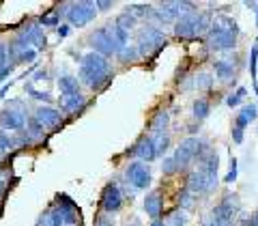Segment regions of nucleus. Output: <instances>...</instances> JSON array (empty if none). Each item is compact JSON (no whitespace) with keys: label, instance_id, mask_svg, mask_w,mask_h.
I'll return each mask as SVG.
<instances>
[{"label":"nucleus","instance_id":"f257e3e1","mask_svg":"<svg viewBox=\"0 0 258 226\" xmlns=\"http://www.w3.org/2000/svg\"><path fill=\"white\" fill-rule=\"evenodd\" d=\"M80 82L86 84L93 91H99V88L106 86L112 80V69H110V61L106 56L97 54V52H88L82 56L80 61V71H78Z\"/></svg>","mask_w":258,"mask_h":226},{"label":"nucleus","instance_id":"f03ea898","mask_svg":"<svg viewBox=\"0 0 258 226\" xmlns=\"http://www.w3.org/2000/svg\"><path fill=\"white\" fill-rule=\"evenodd\" d=\"M237 35H239V28L235 20L226 18V15H222V18H217L211 32H209V39L207 43L211 50L215 52H222V50H230V47H235V41H237Z\"/></svg>","mask_w":258,"mask_h":226},{"label":"nucleus","instance_id":"7ed1b4c3","mask_svg":"<svg viewBox=\"0 0 258 226\" xmlns=\"http://www.w3.org/2000/svg\"><path fill=\"white\" fill-rule=\"evenodd\" d=\"M166 47V35L161 32L157 26H142L140 32H138V45H136V50H138L140 56H155L159 50H164Z\"/></svg>","mask_w":258,"mask_h":226},{"label":"nucleus","instance_id":"20e7f679","mask_svg":"<svg viewBox=\"0 0 258 226\" xmlns=\"http://www.w3.org/2000/svg\"><path fill=\"white\" fill-rule=\"evenodd\" d=\"M209 26V20L205 13H196L191 11L187 15H183L181 20L174 22V35L181 37V39H194L198 35H203Z\"/></svg>","mask_w":258,"mask_h":226},{"label":"nucleus","instance_id":"39448f33","mask_svg":"<svg viewBox=\"0 0 258 226\" xmlns=\"http://www.w3.org/2000/svg\"><path fill=\"white\" fill-rule=\"evenodd\" d=\"M67 15V20L71 26H86V24H91L97 15V5L95 3H74L69 5V9L64 11Z\"/></svg>","mask_w":258,"mask_h":226},{"label":"nucleus","instance_id":"423d86ee","mask_svg":"<svg viewBox=\"0 0 258 226\" xmlns=\"http://www.w3.org/2000/svg\"><path fill=\"white\" fill-rule=\"evenodd\" d=\"M91 45L95 47V52L97 54H101V56H112V54H116L118 52V47H116V41H114V37H112V28H110V24L108 26H101V28H97L93 35H91Z\"/></svg>","mask_w":258,"mask_h":226},{"label":"nucleus","instance_id":"0eeeda50","mask_svg":"<svg viewBox=\"0 0 258 226\" xmlns=\"http://www.w3.org/2000/svg\"><path fill=\"white\" fill-rule=\"evenodd\" d=\"M125 179L134 190H147L151 185V168L144 161H132L125 168Z\"/></svg>","mask_w":258,"mask_h":226},{"label":"nucleus","instance_id":"6e6552de","mask_svg":"<svg viewBox=\"0 0 258 226\" xmlns=\"http://www.w3.org/2000/svg\"><path fill=\"white\" fill-rule=\"evenodd\" d=\"M123 192H120L118 183H108L101 194V209L106 213H116L123 207Z\"/></svg>","mask_w":258,"mask_h":226},{"label":"nucleus","instance_id":"1a4fd4ad","mask_svg":"<svg viewBox=\"0 0 258 226\" xmlns=\"http://www.w3.org/2000/svg\"><path fill=\"white\" fill-rule=\"evenodd\" d=\"M181 13H191V5L189 3H164L159 5V9L153 11V15L159 20V22H176Z\"/></svg>","mask_w":258,"mask_h":226},{"label":"nucleus","instance_id":"9d476101","mask_svg":"<svg viewBox=\"0 0 258 226\" xmlns=\"http://www.w3.org/2000/svg\"><path fill=\"white\" fill-rule=\"evenodd\" d=\"M132 153L134 157H138V161H151L157 157V149H155V138L151 136H142V138L134 144L132 151H127V155Z\"/></svg>","mask_w":258,"mask_h":226},{"label":"nucleus","instance_id":"9b49d317","mask_svg":"<svg viewBox=\"0 0 258 226\" xmlns=\"http://www.w3.org/2000/svg\"><path fill=\"white\" fill-rule=\"evenodd\" d=\"M37 121L41 127H58L62 125V112L56 110V108H50V106H39L35 110V117H32Z\"/></svg>","mask_w":258,"mask_h":226},{"label":"nucleus","instance_id":"f8f14e48","mask_svg":"<svg viewBox=\"0 0 258 226\" xmlns=\"http://www.w3.org/2000/svg\"><path fill=\"white\" fill-rule=\"evenodd\" d=\"M26 123H28V117H26V112H22V110L7 108L3 115H0V125L7 129H13V132H22Z\"/></svg>","mask_w":258,"mask_h":226},{"label":"nucleus","instance_id":"ddd939ff","mask_svg":"<svg viewBox=\"0 0 258 226\" xmlns=\"http://www.w3.org/2000/svg\"><path fill=\"white\" fill-rule=\"evenodd\" d=\"M161 209H164L161 194L157 190H153L151 194H147V198H144V211H147V215L151 217V220H159Z\"/></svg>","mask_w":258,"mask_h":226},{"label":"nucleus","instance_id":"4468645a","mask_svg":"<svg viewBox=\"0 0 258 226\" xmlns=\"http://www.w3.org/2000/svg\"><path fill=\"white\" fill-rule=\"evenodd\" d=\"M86 106V97L80 95H71V97H60V108L62 112H69V115H80Z\"/></svg>","mask_w":258,"mask_h":226},{"label":"nucleus","instance_id":"2eb2a0df","mask_svg":"<svg viewBox=\"0 0 258 226\" xmlns=\"http://www.w3.org/2000/svg\"><path fill=\"white\" fill-rule=\"evenodd\" d=\"M22 37L26 39V41L35 47V50H39V47L45 45V35H43L41 26H28L26 30H22Z\"/></svg>","mask_w":258,"mask_h":226},{"label":"nucleus","instance_id":"dca6fc26","mask_svg":"<svg viewBox=\"0 0 258 226\" xmlns=\"http://www.w3.org/2000/svg\"><path fill=\"white\" fill-rule=\"evenodd\" d=\"M58 88H60V97L80 95V80L74 76H62L58 80Z\"/></svg>","mask_w":258,"mask_h":226},{"label":"nucleus","instance_id":"f3484780","mask_svg":"<svg viewBox=\"0 0 258 226\" xmlns=\"http://www.w3.org/2000/svg\"><path fill=\"white\" fill-rule=\"evenodd\" d=\"M168 123H170V117H168L166 110H161L151 119V132L157 136H164V132L168 129Z\"/></svg>","mask_w":258,"mask_h":226},{"label":"nucleus","instance_id":"a211bd4d","mask_svg":"<svg viewBox=\"0 0 258 226\" xmlns=\"http://www.w3.org/2000/svg\"><path fill=\"white\" fill-rule=\"evenodd\" d=\"M256 117H258V110H256V106H245L243 110L237 115V119H235V127H247L252 121H256Z\"/></svg>","mask_w":258,"mask_h":226},{"label":"nucleus","instance_id":"6ab92c4d","mask_svg":"<svg viewBox=\"0 0 258 226\" xmlns=\"http://www.w3.org/2000/svg\"><path fill=\"white\" fill-rule=\"evenodd\" d=\"M213 69H215V76L220 78V80H230V78H235V67H232L230 61H215Z\"/></svg>","mask_w":258,"mask_h":226},{"label":"nucleus","instance_id":"aec40b11","mask_svg":"<svg viewBox=\"0 0 258 226\" xmlns=\"http://www.w3.org/2000/svg\"><path fill=\"white\" fill-rule=\"evenodd\" d=\"M209 112H211V103L205 97H200V99L194 101V119L196 121H205L209 117Z\"/></svg>","mask_w":258,"mask_h":226},{"label":"nucleus","instance_id":"412c9836","mask_svg":"<svg viewBox=\"0 0 258 226\" xmlns=\"http://www.w3.org/2000/svg\"><path fill=\"white\" fill-rule=\"evenodd\" d=\"M187 224V215H185L183 209H174L166 215V226H185Z\"/></svg>","mask_w":258,"mask_h":226},{"label":"nucleus","instance_id":"4be33fe9","mask_svg":"<svg viewBox=\"0 0 258 226\" xmlns=\"http://www.w3.org/2000/svg\"><path fill=\"white\" fill-rule=\"evenodd\" d=\"M116 56H118V61L120 63H134L136 59H138V50H136V45H125V47H120V50L116 52Z\"/></svg>","mask_w":258,"mask_h":226},{"label":"nucleus","instance_id":"5701e85b","mask_svg":"<svg viewBox=\"0 0 258 226\" xmlns=\"http://www.w3.org/2000/svg\"><path fill=\"white\" fill-rule=\"evenodd\" d=\"M114 24H118V26H120V28H125V30H132V28H134V24H136V18H134L132 13H127V11H125V13H120V15H118Z\"/></svg>","mask_w":258,"mask_h":226},{"label":"nucleus","instance_id":"b1692460","mask_svg":"<svg viewBox=\"0 0 258 226\" xmlns=\"http://www.w3.org/2000/svg\"><path fill=\"white\" fill-rule=\"evenodd\" d=\"M245 95H247V88L241 86V88H237V93H232L228 99H226V103H228L230 108H235V106H239V101H243V97H245Z\"/></svg>","mask_w":258,"mask_h":226},{"label":"nucleus","instance_id":"393cba45","mask_svg":"<svg viewBox=\"0 0 258 226\" xmlns=\"http://www.w3.org/2000/svg\"><path fill=\"white\" fill-rule=\"evenodd\" d=\"M213 84V78L209 76V74H200V76H196L194 78V86L196 88H203V91H207L209 86Z\"/></svg>","mask_w":258,"mask_h":226},{"label":"nucleus","instance_id":"a878e982","mask_svg":"<svg viewBox=\"0 0 258 226\" xmlns=\"http://www.w3.org/2000/svg\"><path fill=\"white\" fill-rule=\"evenodd\" d=\"M194 203H196V200H194V194L189 190H185V192L179 194V205H181V209H191Z\"/></svg>","mask_w":258,"mask_h":226},{"label":"nucleus","instance_id":"bb28decb","mask_svg":"<svg viewBox=\"0 0 258 226\" xmlns=\"http://www.w3.org/2000/svg\"><path fill=\"white\" fill-rule=\"evenodd\" d=\"M13 147H15V140L5 132V129H0V149H3V151H9V149H13Z\"/></svg>","mask_w":258,"mask_h":226},{"label":"nucleus","instance_id":"cd10ccee","mask_svg":"<svg viewBox=\"0 0 258 226\" xmlns=\"http://www.w3.org/2000/svg\"><path fill=\"white\" fill-rule=\"evenodd\" d=\"M168 144H170V140H168V136H157V138H155L157 157H159V155H164V153L168 151Z\"/></svg>","mask_w":258,"mask_h":226},{"label":"nucleus","instance_id":"c85d7f7f","mask_svg":"<svg viewBox=\"0 0 258 226\" xmlns=\"http://www.w3.org/2000/svg\"><path fill=\"white\" fill-rule=\"evenodd\" d=\"M256 63H258V39L252 47V54H249V69H252V78L256 80Z\"/></svg>","mask_w":258,"mask_h":226},{"label":"nucleus","instance_id":"c756f323","mask_svg":"<svg viewBox=\"0 0 258 226\" xmlns=\"http://www.w3.org/2000/svg\"><path fill=\"white\" fill-rule=\"evenodd\" d=\"M26 91L30 93V97H35V99H43V101H50V95L43 93V91H35L32 84H26Z\"/></svg>","mask_w":258,"mask_h":226},{"label":"nucleus","instance_id":"7c9ffc66","mask_svg":"<svg viewBox=\"0 0 258 226\" xmlns=\"http://www.w3.org/2000/svg\"><path fill=\"white\" fill-rule=\"evenodd\" d=\"M161 168H164V173H166V175H174V173H179V171H176V164H174V159H172V157L164 159V164H161Z\"/></svg>","mask_w":258,"mask_h":226},{"label":"nucleus","instance_id":"2f4dec72","mask_svg":"<svg viewBox=\"0 0 258 226\" xmlns=\"http://www.w3.org/2000/svg\"><path fill=\"white\" fill-rule=\"evenodd\" d=\"M35 56H37V50H35V47H30V50L22 52V54L18 56V61H20V63H30V61H35Z\"/></svg>","mask_w":258,"mask_h":226},{"label":"nucleus","instance_id":"473e14b6","mask_svg":"<svg viewBox=\"0 0 258 226\" xmlns=\"http://www.w3.org/2000/svg\"><path fill=\"white\" fill-rule=\"evenodd\" d=\"M237 179V159H232L230 161V171H228V175H226V183H232V181H235Z\"/></svg>","mask_w":258,"mask_h":226},{"label":"nucleus","instance_id":"72a5a7b5","mask_svg":"<svg viewBox=\"0 0 258 226\" xmlns=\"http://www.w3.org/2000/svg\"><path fill=\"white\" fill-rule=\"evenodd\" d=\"M41 24H43V26H56V24H58V15H43V18H41Z\"/></svg>","mask_w":258,"mask_h":226},{"label":"nucleus","instance_id":"f704fd0d","mask_svg":"<svg viewBox=\"0 0 258 226\" xmlns=\"http://www.w3.org/2000/svg\"><path fill=\"white\" fill-rule=\"evenodd\" d=\"M95 226H114V222H112L108 215H99V217L95 220Z\"/></svg>","mask_w":258,"mask_h":226},{"label":"nucleus","instance_id":"c9c22d12","mask_svg":"<svg viewBox=\"0 0 258 226\" xmlns=\"http://www.w3.org/2000/svg\"><path fill=\"white\" fill-rule=\"evenodd\" d=\"M232 140H235L237 144L243 140V129H241V127H232Z\"/></svg>","mask_w":258,"mask_h":226},{"label":"nucleus","instance_id":"e433bc0d","mask_svg":"<svg viewBox=\"0 0 258 226\" xmlns=\"http://www.w3.org/2000/svg\"><path fill=\"white\" fill-rule=\"evenodd\" d=\"M58 35H60V37H67V35H69V28H67V26L58 28Z\"/></svg>","mask_w":258,"mask_h":226},{"label":"nucleus","instance_id":"4c0bfd02","mask_svg":"<svg viewBox=\"0 0 258 226\" xmlns=\"http://www.w3.org/2000/svg\"><path fill=\"white\" fill-rule=\"evenodd\" d=\"M151 226H166V222L159 217V220H153V222H151Z\"/></svg>","mask_w":258,"mask_h":226},{"label":"nucleus","instance_id":"58836bf2","mask_svg":"<svg viewBox=\"0 0 258 226\" xmlns=\"http://www.w3.org/2000/svg\"><path fill=\"white\" fill-rule=\"evenodd\" d=\"M97 7H101V9H108V7H112V3H95Z\"/></svg>","mask_w":258,"mask_h":226},{"label":"nucleus","instance_id":"ea45409f","mask_svg":"<svg viewBox=\"0 0 258 226\" xmlns=\"http://www.w3.org/2000/svg\"><path fill=\"white\" fill-rule=\"evenodd\" d=\"M241 226H254V222H252V217H249V220H243V222H241Z\"/></svg>","mask_w":258,"mask_h":226},{"label":"nucleus","instance_id":"a19ab883","mask_svg":"<svg viewBox=\"0 0 258 226\" xmlns=\"http://www.w3.org/2000/svg\"><path fill=\"white\" fill-rule=\"evenodd\" d=\"M5 192V179H3V175H0V194Z\"/></svg>","mask_w":258,"mask_h":226},{"label":"nucleus","instance_id":"79ce46f5","mask_svg":"<svg viewBox=\"0 0 258 226\" xmlns=\"http://www.w3.org/2000/svg\"><path fill=\"white\" fill-rule=\"evenodd\" d=\"M252 222H254V226H258V211L252 215Z\"/></svg>","mask_w":258,"mask_h":226},{"label":"nucleus","instance_id":"37998d69","mask_svg":"<svg viewBox=\"0 0 258 226\" xmlns=\"http://www.w3.org/2000/svg\"><path fill=\"white\" fill-rule=\"evenodd\" d=\"M127 226H140V222H132V224H127Z\"/></svg>","mask_w":258,"mask_h":226},{"label":"nucleus","instance_id":"c03bdc74","mask_svg":"<svg viewBox=\"0 0 258 226\" xmlns=\"http://www.w3.org/2000/svg\"><path fill=\"white\" fill-rule=\"evenodd\" d=\"M3 153H5V151H3V149H0V155H3Z\"/></svg>","mask_w":258,"mask_h":226}]
</instances>
